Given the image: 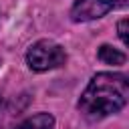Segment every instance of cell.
Wrapping results in <instances>:
<instances>
[{
	"instance_id": "cell-1",
	"label": "cell",
	"mask_w": 129,
	"mask_h": 129,
	"mask_svg": "<svg viewBox=\"0 0 129 129\" xmlns=\"http://www.w3.org/2000/svg\"><path fill=\"white\" fill-rule=\"evenodd\" d=\"M129 101V83L123 73H97L79 99L83 117L97 121L119 113Z\"/></svg>"
},
{
	"instance_id": "cell-2",
	"label": "cell",
	"mask_w": 129,
	"mask_h": 129,
	"mask_svg": "<svg viewBox=\"0 0 129 129\" xmlns=\"http://www.w3.org/2000/svg\"><path fill=\"white\" fill-rule=\"evenodd\" d=\"M64 62H67L64 48L50 38H40L34 44H30L28 50H26V64L36 73L58 69Z\"/></svg>"
},
{
	"instance_id": "cell-3",
	"label": "cell",
	"mask_w": 129,
	"mask_h": 129,
	"mask_svg": "<svg viewBox=\"0 0 129 129\" xmlns=\"http://www.w3.org/2000/svg\"><path fill=\"white\" fill-rule=\"evenodd\" d=\"M127 0H75L71 8V20L73 22H91L97 18H103L117 6H125Z\"/></svg>"
},
{
	"instance_id": "cell-4",
	"label": "cell",
	"mask_w": 129,
	"mask_h": 129,
	"mask_svg": "<svg viewBox=\"0 0 129 129\" xmlns=\"http://www.w3.org/2000/svg\"><path fill=\"white\" fill-rule=\"evenodd\" d=\"M14 129H54V117L50 113H34L18 123Z\"/></svg>"
},
{
	"instance_id": "cell-5",
	"label": "cell",
	"mask_w": 129,
	"mask_h": 129,
	"mask_svg": "<svg viewBox=\"0 0 129 129\" xmlns=\"http://www.w3.org/2000/svg\"><path fill=\"white\" fill-rule=\"evenodd\" d=\"M97 58L105 64H113V67H119V64H125L127 56L125 52H121L119 48L111 46V44H101L99 50H97Z\"/></svg>"
},
{
	"instance_id": "cell-6",
	"label": "cell",
	"mask_w": 129,
	"mask_h": 129,
	"mask_svg": "<svg viewBox=\"0 0 129 129\" xmlns=\"http://www.w3.org/2000/svg\"><path fill=\"white\" fill-rule=\"evenodd\" d=\"M117 34H119L121 42L127 44V18H121V20L117 22Z\"/></svg>"
},
{
	"instance_id": "cell-7",
	"label": "cell",
	"mask_w": 129,
	"mask_h": 129,
	"mask_svg": "<svg viewBox=\"0 0 129 129\" xmlns=\"http://www.w3.org/2000/svg\"><path fill=\"white\" fill-rule=\"evenodd\" d=\"M0 105H2V95H0Z\"/></svg>"
}]
</instances>
